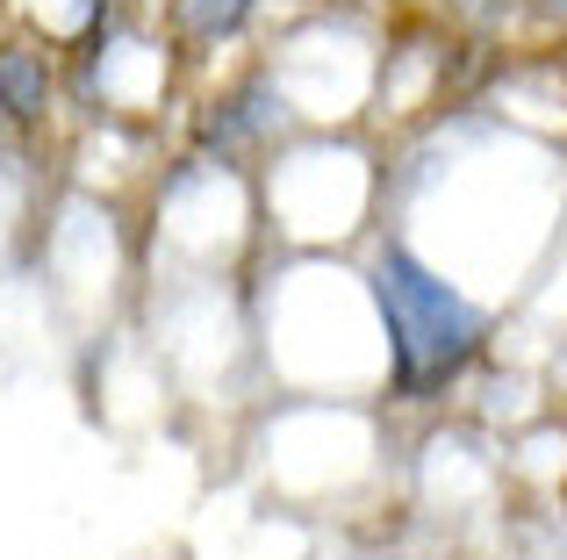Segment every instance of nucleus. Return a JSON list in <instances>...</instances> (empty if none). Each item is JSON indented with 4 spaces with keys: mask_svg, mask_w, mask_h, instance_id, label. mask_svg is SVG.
<instances>
[{
    "mask_svg": "<svg viewBox=\"0 0 567 560\" xmlns=\"http://www.w3.org/2000/svg\"><path fill=\"white\" fill-rule=\"evenodd\" d=\"M367 288L388 331V409H439L488 366L503 309L416 252L395 224L367 238Z\"/></svg>",
    "mask_w": 567,
    "mask_h": 560,
    "instance_id": "1",
    "label": "nucleus"
},
{
    "mask_svg": "<svg viewBox=\"0 0 567 560\" xmlns=\"http://www.w3.org/2000/svg\"><path fill=\"white\" fill-rule=\"evenodd\" d=\"M259 209L295 252L352 245L381 230V158L346 129H309L259 166Z\"/></svg>",
    "mask_w": 567,
    "mask_h": 560,
    "instance_id": "2",
    "label": "nucleus"
},
{
    "mask_svg": "<svg viewBox=\"0 0 567 560\" xmlns=\"http://www.w3.org/2000/svg\"><path fill=\"white\" fill-rule=\"evenodd\" d=\"M65 108V51L51 37H0V123L43 137Z\"/></svg>",
    "mask_w": 567,
    "mask_h": 560,
    "instance_id": "3",
    "label": "nucleus"
},
{
    "mask_svg": "<svg viewBox=\"0 0 567 560\" xmlns=\"http://www.w3.org/2000/svg\"><path fill=\"white\" fill-rule=\"evenodd\" d=\"M259 14H266V0H166L158 29L173 37L181 65H208V58H223L230 43H245L251 29H259Z\"/></svg>",
    "mask_w": 567,
    "mask_h": 560,
    "instance_id": "4",
    "label": "nucleus"
},
{
    "mask_svg": "<svg viewBox=\"0 0 567 560\" xmlns=\"http://www.w3.org/2000/svg\"><path fill=\"white\" fill-rule=\"evenodd\" d=\"M431 14L453 29H474V37H503L517 29V0H431Z\"/></svg>",
    "mask_w": 567,
    "mask_h": 560,
    "instance_id": "5",
    "label": "nucleus"
},
{
    "mask_svg": "<svg viewBox=\"0 0 567 560\" xmlns=\"http://www.w3.org/2000/svg\"><path fill=\"white\" fill-rule=\"evenodd\" d=\"M517 43H567V0H517Z\"/></svg>",
    "mask_w": 567,
    "mask_h": 560,
    "instance_id": "6",
    "label": "nucleus"
},
{
    "mask_svg": "<svg viewBox=\"0 0 567 560\" xmlns=\"http://www.w3.org/2000/svg\"><path fill=\"white\" fill-rule=\"evenodd\" d=\"M539 58L554 65V80H560V94H567V43H560V51H539Z\"/></svg>",
    "mask_w": 567,
    "mask_h": 560,
    "instance_id": "7",
    "label": "nucleus"
}]
</instances>
